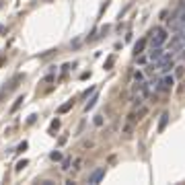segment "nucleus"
Segmentation results:
<instances>
[{"label":"nucleus","mask_w":185,"mask_h":185,"mask_svg":"<svg viewBox=\"0 0 185 185\" xmlns=\"http://www.w3.org/2000/svg\"><path fill=\"white\" fill-rule=\"evenodd\" d=\"M70 162H72L70 158H64V161H62V171H68V169H70Z\"/></svg>","instance_id":"nucleus-14"},{"label":"nucleus","mask_w":185,"mask_h":185,"mask_svg":"<svg viewBox=\"0 0 185 185\" xmlns=\"http://www.w3.org/2000/svg\"><path fill=\"white\" fill-rule=\"evenodd\" d=\"M25 167H27V161H25V158H23V161H19V162H17V167H14V171L19 173V171H23Z\"/></svg>","instance_id":"nucleus-12"},{"label":"nucleus","mask_w":185,"mask_h":185,"mask_svg":"<svg viewBox=\"0 0 185 185\" xmlns=\"http://www.w3.org/2000/svg\"><path fill=\"white\" fill-rule=\"evenodd\" d=\"M134 80H136V82H142V80H144V74H142L140 70H136V72H134Z\"/></svg>","instance_id":"nucleus-13"},{"label":"nucleus","mask_w":185,"mask_h":185,"mask_svg":"<svg viewBox=\"0 0 185 185\" xmlns=\"http://www.w3.org/2000/svg\"><path fill=\"white\" fill-rule=\"evenodd\" d=\"M0 33H4V27H2V25H0Z\"/></svg>","instance_id":"nucleus-20"},{"label":"nucleus","mask_w":185,"mask_h":185,"mask_svg":"<svg viewBox=\"0 0 185 185\" xmlns=\"http://www.w3.org/2000/svg\"><path fill=\"white\" fill-rule=\"evenodd\" d=\"M95 126H103V115H95Z\"/></svg>","instance_id":"nucleus-17"},{"label":"nucleus","mask_w":185,"mask_h":185,"mask_svg":"<svg viewBox=\"0 0 185 185\" xmlns=\"http://www.w3.org/2000/svg\"><path fill=\"white\" fill-rule=\"evenodd\" d=\"M173 84H175V78H173V76H165V78L158 82L156 91H158V92H165V91H169V89H173Z\"/></svg>","instance_id":"nucleus-2"},{"label":"nucleus","mask_w":185,"mask_h":185,"mask_svg":"<svg viewBox=\"0 0 185 185\" xmlns=\"http://www.w3.org/2000/svg\"><path fill=\"white\" fill-rule=\"evenodd\" d=\"M169 39V33H167V29H162V27H158V29H154V37H152V47H161L165 41Z\"/></svg>","instance_id":"nucleus-1"},{"label":"nucleus","mask_w":185,"mask_h":185,"mask_svg":"<svg viewBox=\"0 0 185 185\" xmlns=\"http://www.w3.org/2000/svg\"><path fill=\"white\" fill-rule=\"evenodd\" d=\"M162 56H165V52H162L161 47H152V52H150V60L152 62H158Z\"/></svg>","instance_id":"nucleus-4"},{"label":"nucleus","mask_w":185,"mask_h":185,"mask_svg":"<svg viewBox=\"0 0 185 185\" xmlns=\"http://www.w3.org/2000/svg\"><path fill=\"white\" fill-rule=\"evenodd\" d=\"M103 177H105V167H99V169H95V171L89 175V183H92V185L99 183Z\"/></svg>","instance_id":"nucleus-3"},{"label":"nucleus","mask_w":185,"mask_h":185,"mask_svg":"<svg viewBox=\"0 0 185 185\" xmlns=\"http://www.w3.org/2000/svg\"><path fill=\"white\" fill-rule=\"evenodd\" d=\"M82 169V158H76L74 161V171H80Z\"/></svg>","instance_id":"nucleus-16"},{"label":"nucleus","mask_w":185,"mask_h":185,"mask_svg":"<svg viewBox=\"0 0 185 185\" xmlns=\"http://www.w3.org/2000/svg\"><path fill=\"white\" fill-rule=\"evenodd\" d=\"M23 101H25V97H19V99H17V101L12 103V107H11V113H14V111H17L19 107H21V103H23Z\"/></svg>","instance_id":"nucleus-8"},{"label":"nucleus","mask_w":185,"mask_h":185,"mask_svg":"<svg viewBox=\"0 0 185 185\" xmlns=\"http://www.w3.org/2000/svg\"><path fill=\"white\" fill-rule=\"evenodd\" d=\"M144 47H146V39H140L138 43L134 45V52H136V56H140V54L144 52Z\"/></svg>","instance_id":"nucleus-5"},{"label":"nucleus","mask_w":185,"mask_h":185,"mask_svg":"<svg viewBox=\"0 0 185 185\" xmlns=\"http://www.w3.org/2000/svg\"><path fill=\"white\" fill-rule=\"evenodd\" d=\"M113 62H115V58H113V56H109V58H107V62H105V68L109 70L111 66H113Z\"/></svg>","instance_id":"nucleus-15"},{"label":"nucleus","mask_w":185,"mask_h":185,"mask_svg":"<svg viewBox=\"0 0 185 185\" xmlns=\"http://www.w3.org/2000/svg\"><path fill=\"white\" fill-rule=\"evenodd\" d=\"M58 127H60V119H54V121L49 124V134H54V132H56Z\"/></svg>","instance_id":"nucleus-9"},{"label":"nucleus","mask_w":185,"mask_h":185,"mask_svg":"<svg viewBox=\"0 0 185 185\" xmlns=\"http://www.w3.org/2000/svg\"><path fill=\"white\" fill-rule=\"evenodd\" d=\"M97 99H99V97H97V95H92L91 99L86 101V105H84V111H89V109H92V107L97 105Z\"/></svg>","instance_id":"nucleus-7"},{"label":"nucleus","mask_w":185,"mask_h":185,"mask_svg":"<svg viewBox=\"0 0 185 185\" xmlns=\"http://www.w3.org/2000/svg\"><path fill=\"white\" fill-rule=\"evenodd\" d=\"M72 103H74V101H68V103H64L62 107H60V113H66V111H70V107H72Z\"/></svg>","instance_id":"nucleus-11"},{"label":"nucleus","mask_w":185,"mask_h":185,"mask_svg":"<svg viewBox=\"0 0 185 185\" xmlns=\"http://www.w3.org/2000/svg\"><path fill=\"white\" fill-rule=\"evenodd\" d=\"M49 158H52V161H62V152H60V150H54L52 154H49Z\"/></svg>","instance_id":"nucleus-10"},{"label":"nucleus","mask_w":185,"mask_h":185,"mask_svg":"<svg viewBox=\"0 0 185 185\" xmlns=\"http://www.w3.org/2000/svg\"><path fill=\"white\" fill-rule=\"evenodd\" d=\"M167 121H169V113H162L161 121H158V132H162V130L167 127Z\"/></svg>","instance_id":"nucleus-6"},{"label":"nucleus","mask_w":185,"mask_h":185,"mask_svg":"<svg viewBox=\"0 0 185 185\" xmlns=\"http://www.w3.org/2000/svg\"><path fill=\"white\" fill-rule=\"evenodd\" d=\"M25 148H27V142H23V144H19V148H17V150H19V152H23Z\"/></svg>","instance_id":"nucleus-18"},{"label":"nucleus","mask_w":185,"mask_h":185,"mask_svg":"<svg viewBox=\"0 0 185 185\" xmlns=\"http://www.w3.org/2000/svg\"><path fill=\"white\" fill-rule=\"evenodd\" d=\"M134 105H136V107H140V105H142V97H138V99H134Z\"/></svg>","instance_id":"nucleus-19"}]
</instances>
